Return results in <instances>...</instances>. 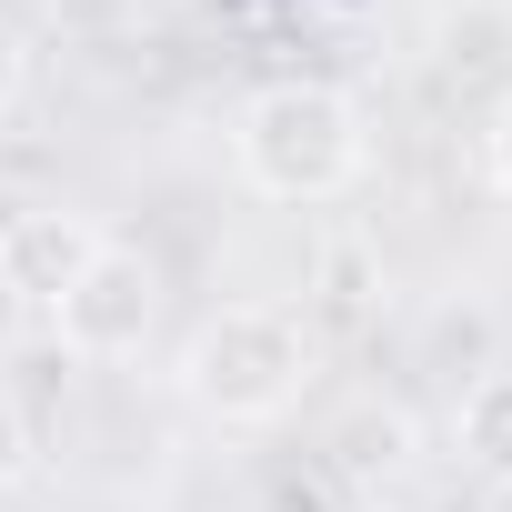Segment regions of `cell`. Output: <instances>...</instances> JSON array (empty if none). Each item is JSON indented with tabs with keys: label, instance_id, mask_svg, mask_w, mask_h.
<instances>
[{
	"label": "cell",
	"instance_id": "6da1fadb",
	"mask_svg": "<svg viewBox=\"0 0 512 512\" xmlns=\"http://www.w3.org/2000/svg\"><path fill=\"white\" fill-rule=\"evenodd\" d=\"M362 101L342 81H262L231 121V161L262 201H332L362 181Z\"/></svg>",
	"mask_w": 512,
	"mask_h": 512
},
{
	"label": "cell",
	"instance_id": "7a4b0ae2",
	"mask_svg": "<svg viewBox=\"0 0 512 512\" xmlns=\"http://www.w3.org/2000/svg\"><path fill=\"white\" fill-rule=\"evenodd\" d=\"M312 322L292 302H221L191 342H181V392L211 422H282L312 392Z\"/></svg>",
	"mask_w": 512,
	"mask_h": 512
},
{
	"label": "cell",
	"instance_id": "3957f363",
	"mask_svg": "<svg viewBox=\"0 0 512 512\" xmlns=\"http://www.w3.org/2000/svg\"><path fill=\"white\" fill-rule=\"evenodd\" d=\"M61 342L81 352V362H131L151 332H161V262L141 241H101L91 251V272L61 292Z\"/></svg>",
	"mask_w": 512,
	"mask_h": 512
},
{
	"label": "cell",
	"instance_id": "277c9868",
	"mask_svg": "<svg viewBox=\"0 0 512 512\" xmlns=\"http://www.w3.org/2000/svg\"><path fill=\"white\" fill-rule=\"evenodd\" d=\"M101 241H111V231H101L91 211H61V201L11 211V221H0V292L31 302V312H61V292L91 272Z\"/></svg>",
	"mask_w": 512,
	"mask_h": 512
},
{
	"label": "cell",
	"instance_id": "5b68a950",
	"mask_svg": "<svg viewBox=\"0 0 512 512\" xmlns=\"http://www.w3.org/2000/svg\"><path fill=\"white\" fill-rule=\"evenodd\" d=\"M452 442H462V462H472L482 482H512V362H492V372L462 382V402H452Z\"/></svg>",
	"mask_w": 512,
	"mask_h": 512
},
{
	"label": "cell",
	"instance_id": "8992f818",
	"mask_svg": "<svg viewBox=\"0 0 512 512\" xmlns=\"http://www.w3.org/2000/svg\"><path fill=\"white\" fill-rule=\"evenodd\" d=\"M402 452H412V422L402 412H352L342 442H332V472L342 482H372V472H402Z\"/></svg>",
	"mask_w": 512,
	"mask_h": 512
},
{
	"label": "cell",
	"instance_id": "52a82bcc",
	"mask_svg": "<svg viewBox=\"0 0 512 512\" xmlns=\"http://www.w3.org/2000/svg\"><path fill=\"white\" fill-rule=\"evenodd\" d=\"M241 512H352V482L332 462H292V472H262Z\"/></svg>",
	"mask_w": 512,
	"mask_h": 512
},
{
	"label": "cell",
	"instance_id": "ba28073f",
	"mask_svg": "<svg viewBox=\"0 0 512 512\" xmlns=\"http://www.w3.org/2000/svg\"><path fill=\"white\" fill-rule=\"evenodd\" d=\"M21 91H31V41H21V21H0V111Z\"/></svg>",
	"mask_w": 512,
	"mask_h": 512
},
{
	"label": "cell",
	"instance_id": "9c48e42d",
	"mask_svg": "<svg viewBox=\"0 0 512 512\" xmlns=\"http://www.w3.org/2000/svg\"><path fill=\"white\" fill-rule=\"evenodd\" d=\"M492 181L512 191V91H502V111H492Z\"/></svg>",
	"mask_w": 512,
	"mask_h": 512
}]
</instances>
